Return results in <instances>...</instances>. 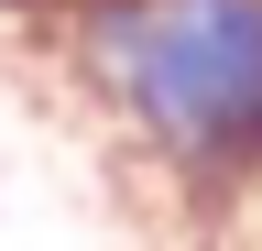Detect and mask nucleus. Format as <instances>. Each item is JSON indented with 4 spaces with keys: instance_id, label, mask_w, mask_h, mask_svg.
<instances>
[{
    "instance_id": "1",
    "label": "nucleus",
    "mask_w": 262,
    "mask_h": 251,
    "mask_svg": "<svg viewBox=\"0 0 262 251\" xmlns=\"http://www.w3.org/2000/svg\"><path fill=\"white\" fill-rule=\"evenodd\" d=\"M55 55L88 120L186 208L262 197V0H77Z\"/></svg>"
},
{
    "instance_id": "2",
    "label": "nucleus",
    "mask_w": 262,
    "mask_h": 251,
    "mask_svg": "<svg viewBox=\"0 0 262 251\" xmlns=\"http://www.w3.org/2000/svg\"><path fill=\"white\" fill-rule=\"evenodd\" d=\"M0 11H11V22H44V33H55V22H66V0H0Z\"/></svg>"
}]
</instances>
